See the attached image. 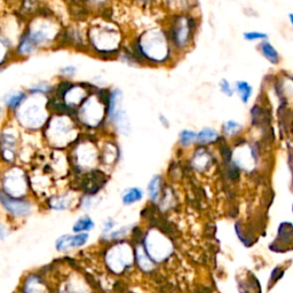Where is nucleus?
I'll list each match as a JSON object with an SVG mask.
<instances>
[{"instance_id":"1","label":"nucleus","mask_w":293,"mask_h":293,"mask_svg":"<svg viewBox=\"0 0 293 293\" xmlns=\"http://www.w3.org/2000/svg\"><path fill=\"white\" fill-rule=\"evenodd\" d=\"M88 238L87 234H78L76 236H64L61 237L56 243L57 250H66L69 247H76L84 245Z\"/></svg>"},{"instance_id":"2","label":"nucleus","mask_w":293,"mask_h":293,"mask_svg":"<svg viewBox=\"0 0 293 293\" xmlns=\"http://www.w3.org/2000/svg\"><path fill=\"white\" fill-rule=\"evenodd\" d=\"M1 199H2V204H4L6 209H7L9 212L14 213L15 216H25V214L29 213L30 206L26 202H20V200L7 199L4 195L1 196Z\"/></svg>"},{"instance_id":"3","label":"nucleus","mask_w":293,"mask_h":293,"mask_svg":"<svg viewBox=\"0 0 293 293\" xmlns=\"http://www.w3.org/2000/svg\"><path fill=\"white\" fill-rule=\"evenodd\" d=\"M190 24H192V21H188L187 23L180 22L175 25L174 35H173L174 37H173V38L176 40V43H178L179 45L185 44L187 42V39H188Z\"/></svg>"},{"instance_id":"4","label":"nucleus","mask_w":293,"mask_h":293,"mask_svg":"<svg viewBox=\"0 0 293 293\" xmlns=\"http://www.w3.org/2000/svg\"><path fill=\"white\" fill-rule=\"evenodd\" d=\"M260 50L264 54V56L267 59L269 62L272 64H278L279 62V54L274 46L270 43L264 42L260 45Z\"/></svg>"},{"instance_id":"5","label":"nucleus","mask_w":293,"mask_h":293,"mask_svg":"<svg viewBox=\"0 0 293 293\" xmlns=\"http://www.w3.org/2000/svg\"><path fill=\"white\" fill-rule=\"evenodd\" d=\"M236 87H237V92H238V94H240L242 101H243L244 103H247L248 100H250L251 95H252L251 85L248 84L247 81H237Z\"/></svg>"},{"instance_id":"6","label":"nucleus","mask_w":293,"mask_h":293,"mask_svg":"<svg viewBox=\"0 0 293 293\" xmlns=\"http://www.w3.org/2000/svg\"><path fill=\"white\" fill-rule=\"evenodd\" d=\"M217 136H218V134L214 129L205 128V129H203V131L200 132L198 135H197L196 140L198 141V143H200V145H205V143L214 141V140L217 139Z\"/></svg>"},{"instance_id":"7","label":"nucleus","mask_w":293,"mask_h":293,"mask_svg":"<svg viewBox=\"0 0 293 293\" xmlns=\"http://www.w3.org/2000/svg\"><path fill=\"white\" fill-rule=\"evenodd\" d=\"M141 198H142L141 190L138 188H131L125 193L124 197H122V202H124V204H132Z\"/></svg>"},{"instance_id":"8","label":"nucleus","mask_w":293,"mask_h":293,"mask_svg":"<svg viewBox=\"0 0 293 293\" xmlns=\"http://www.w3.org/2000/svg\"><path fill=\"white\" fill-rule=\"evenodd\" d=\"M94 223L93 221H92L90 218L85 217V218H81L76 222V224L73 226V231H77V233H79V231H84V230H90L93 228Z\"/></svg>"},{"instance_id":"9","label":"nucleus","mask_w":293,"mask_h":293,"mask_svg":"<svg viewBox=\"0 0 293 293\" xmlns=\"http://www.w3.org/2000/svg\"><path fill=\"white\" fill-rule=\"evenodd\" d=\"M159 180H161V178L159 176H155L154 179L151 180V182L149 183V195H150V197L152 199H156L157 198L158 196V193H159Z\"/></svg>"},{"instance_id":"10","label":"nucleus","mask_w":293,"mask_h":293,"mask_svg":"<svg viewBox=\"0 0 293 293\" xmlns=\"http://www.w3.org/2000/svg\"><path fill=\"white\" fill-rule=\"evenodd\" d=\"M223 129H224V132H226V134L230 136V135L236 134V133L240 131L241 125L238 124V122H234V121H229V122H227L226 124H224Z\"/></svg>"},{"instance_id":"11","label":"nucleus","mask_w":293,"mask_h":293,"mask_svg":"<svg viewBox=\"0 0 293 293\" xmlns=\"http://www.w3.org/2000/svg\"><path fill=\"white\" fill-rule=\"evenodd\" d=\"M244 38L246 40H262V39H267L268 35L265 32L252 31V32H245Z\"/></svg>"},{"instance_id":"12","label":"nucleus","mask_w":293,"mask_h":293,"mask_svg":"<svg viewBox=\"0 0 293 293\" xmlns=\"http://www.w3.org/2000/svg\"><path fill=\"white\" fill-rule=\"evenodd\" d=\"M23 98H24V94L23 93H16V94L11 95V98H9L7 101L8 107L16 108L20 103H21V101L23 100Z\"/></svg>"},{"instance_id":"13","label":"nucleus","mask_w":293,"mask_h":293,"mask_svg":"<svg viewBox=\"0 0 293 293\" xmlns=\"http://www.w3.org/2000/svg\"><path fill=\"white\" fill-rule=\"evenodd\" d=\"M195 139H197V135L192 131H183L181 133V143L183 146L190 145Z\"/></svg>"},{"instance_id":"14","label":"nucleus","mask_w":293,"mask_h":293,"mask_svg":"<svg viewBox=\"0 0 293 293\" xmlns=\"http://www.w3.org/2000/svg\"><path fill=\"white\" fill-rule=\"evenodd\" d=\"M20 52H21L22 54H26V53H30L31 52L32 47H31V44H30L29 39L28 38H24L22 40L21 45H20Z\"/></svg>"},{"instance_id":"15","label":"nucleus","mask_w":293,"mask_h":293,"mask_svg":"<svg viewBox=\"0 0 293 293\" xmlns=\"http://www.w3.org/2000/svg\"><path fill=\"white\" fill-rule=\"evenodd\" d=\"M220 86H221V90H222L224 92V93H226L228 95V97H231V95H233V90H231L229 83H228V81L226 79L221 80Z\"/></svg>"},{"instance_id":"16","label":"nucleus","mask_w":293,"mask_h":293,"mask_svg":"<svg viewBox=\"0 0 293 293\" xmlns=\"http://www.w3.org/2000/svg\"><path fill=\"white\" fill-rule=\"evenodd\" d=\"M289 21L291 23V25L293 26V13H289Z\"/></svg>"}]
</instances>
